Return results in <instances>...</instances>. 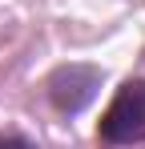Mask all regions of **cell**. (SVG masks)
Here are the masks:
<instances>
[{"label":"cell","instance_id":"obj_1","mask_svg":"<svg viewBox=\"0 0 145 149\" xmlns=\"http://www.w3.org/2000/svg\"><path fill=\"white\" fill-rule=\"evenodd\" d=\"M97 133H101L105 145H137V141H145V81L141 77L125 81L113 93Z\"/></svg>","mask_w":145,"mask_h":149},{"label":"cell","instance_id":"obj_2","mask_svg":"<svg viewBox=\"0 0 145 149\" xmlns=\"http://www.w3.org/2000/svg\"><path fill=\"white\" fill-rule=\"evenodd\" d=\"M101 89V73L89 65H65L48 77V101L61 113H81Z\"/></svg>","mask_w":145,"mask_h":149},{"label":"cell","instance_id":"obj_3","mask_svg":"<svg viewBox=\"0 0 145 149\" xmlns=\"http://www.w3.org/2000/svg\"><path fill=\"white\" fill-rule=\"evenodd\" d=\"M0 149H36L28 137H16V133H0Z\"/></svg>","mask_w":145,"mask_h":149}]
</instances>
